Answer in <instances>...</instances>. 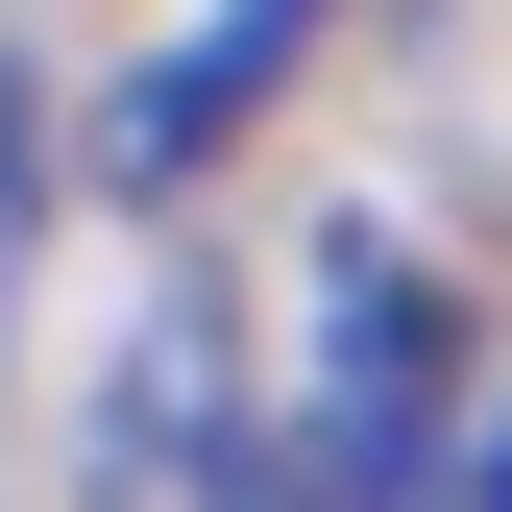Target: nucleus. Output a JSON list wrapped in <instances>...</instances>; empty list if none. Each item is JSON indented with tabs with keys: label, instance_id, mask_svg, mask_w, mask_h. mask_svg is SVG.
<instances>
[{
	"label": "nucleus",
	"instance_id": "1",
	"mask_svg": "<svg viewBox=\"0 0 512 512\" xmlns=\"http://www.w3.org/2000/svg\"><path fill=\"white\" fill-rule=\"evenodd\" d=\"M74 512H293V464H269V439H244V391H220V317H147L122 439H98Z\"/></svg>",
	"mask_w": 512,
	"mask_h": 512
},
{
	"label": "nucleus",
	"instance_id": "2",
	"mask_svg": "<svg viewBox=\"0 0 512 512\" xmlns=\"http://www.w3.org/2000/svg\"><path fill=\"white\" fill-rule=\"evenodd\" d=\"M293 49H317V0H220V25H196V49H171V74H147V98H122V122H98V147H122V171H147V196H171V171H196V147H220V122H244V98H269V74H293Z\"/></svg>",
	"mask_w": 512,
	"mask_h": 512
},
{
	"label": "nucleus",
	"instance_id": "3",
	"mask_svg": "<svg viewBox=\"0 0 512 512\" xmlns=\"http://www.w3.org/2000/svg\"><path fill=\"white\" fill-rule=\"evenodd\" d=\"M391 512H512V415H439V464H415Z\"/></svg>",
	"mask_w": 512,
	"mask_h": 512
},
{
	"label": "nucleus",
	"instance_id": "4",
	"mask_svg": "<svg viewBox=\"0 0 512 512\" xmlns=\"http://www.w3.org/2000/svg\"><path fill=\"white\" fill-rule=\"evenodd\" d=\"M25 244H49V171H25V98H0V342H25Z\"/></svg>",
	"mask_w": 512,
	"mask_h": 512
}]
</instances>
